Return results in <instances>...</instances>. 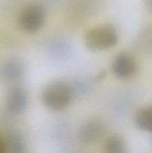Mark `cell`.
<instances>
[{"label":"cell","instance_id":"obj_8","mask_svg":"<svg viewBox=\"0 0 152 153\" xmlns=\"http://www.w3.org/2000/svg\"><path fill=\"white\" fill-rule=\"evenodd\" d=\"M133 46L138 52L152 56V23L145 25L137 32Z\"/></svg>","mask_w":152,"mask_h":153},{"label":"cell","instance_id":"obj_11","mask_svg":"<svg viewBox=\"0 0 152 153\" xmlns=\"http://www.w3.org/2000/svg\"><path fill=\"white\" fill-rule=\"evenodd\" d=\"M7 153H24L25 145L23 140L18 134H11L5 141Z\"/></svg>","mask_w":152,"mask_h":153},{"label":"cell","instance_id":"obj_12","mask_svg":"<svg viewBox=\"0 0 152 153\" xmlns=\"http://www.w3.org/2000/svg\"><path fill=\"white\" fill-rule=\"evenodd\" d=\"M49 50L52 55H54L57 57L65 56L70 52V46L65 40L56 39L50 44Z\"/></svg>","mask_w":152,"mask_h":153},{"label":"cell","instance_id":"obj_1","mask_svg":"<svg viewBox=\"0 0 152 153\" xmlns=\"http://www.w3.org/2000/svg\"><path fill=\"white\" fill-rule=\"evenodd\" d=\"M73 98V90L72 86L65 82H53L47 84L41 93L43 104L51 110L62 111L65 109L72 102Z\"/></svg>","mask_w":152,"mask_h":153},{"label":"cell","instance_id":"obj_9","mask_svg":"<svg viewBox=\"0 0 152 153\" xmlns=\"http://www.w3.org/2000/svg\"><path fill=\"white\" fill-rule=\"evenodd\" d=\"M134 125L138 129L152 134V105L139 109L134 116Z\"/></svg>","mask_w":152,"mask_h":153},{"label":"cell","instance_id":"obj_13","mask_svg":"<svg viewBox=\"0 0 152 153\" xmlns=\"http://www.w3.org/2000/svg\"><path fill=\"white\" fill-rule=\"evenodd\" d=\"M144 8L152 14V0H143L142 1Z\"/></svg>","mask_w":152,"mask_h":153},{"label":"cell","instance_id":"obj_3","mask_svg":"<svg viewBox=\"0 0 152 153\" xmlns=\"http://www.w3.org/2000/svg\"><path fill=\"white\" fill-rule=\"evenodd\" d=\"M46 11L37 4L26 5L20 13L18 17V24L21 30L28 33L39 31L45 23Z\"/></svg>","mask_w":152,"mask_h":153},{"label":"cell","instance_id":"obj_6","mask_svg":"<svg viewBox=\"0 0 152 153\" xmlns=\"http://www.w3.org/2000/svg\"><path fill=\"white\" fill-rule=\"evenodd\" d=\"M24 72L23 63L18 58H11L1 66L0 77L6 82H16L23 77Z\"/></svg>","mask_w":152,"mask_h":153},{"label":"cell","instance_id":"obj_10","mask_svg":"<svg viewBox=\"0 0 152 153\" xmlns=\"http://www.w3.org/2000/svg\"><path fill=\"white\" fill-rule=\"evenodd\" d=\"M104 153H127V145L125 139L119 134L109 136L105 143Z\"/></svg>","mask_w":152,"mask_h":153},{"label":"cell","instance_id":"obj_5","mask_svg":"<svg viewBox=\"0 0 152 153\" xmlns=\"http://www.w3.org/2000/svg\"><path fill=\"white\" fill-rule=\"evenodd\" d=\"M28 106V94L26 91L19 86L9 89L5 97V108L11 115H21Z\"/></svg>","mask_w":152,"mask_h":153},{"label":"cell","instance_id":"obj_14","mask_svg":"<svg viewBox=\"0 0 152 153\" xmlns=\"http://www.w3.org/2000/svg\"><path fill=\"white\" fill-rule=\"evenodd\" d=\"M0 153H7L5 141L0 136Z\"/></svg>","mask_w":152,"mask_h":153},{"label":"cell","instance_id":"obj_7","mask_svg":"<svg viewBox=\"0 0 152 153\" xmlns=\"http://www.w3.org/2000/svg\"><path fill=\"white\" fill-rule=\"evenodd\" d=\"M104 131L103 123L98 119H92L82 126L79 131V137L83 143H93L103 135Z\"/></svg>","mask_w":152,"mask_h":153},{"label":"cell","instance_id":"obj_2","mask_svg":"<svg viewBox=\"0 0 152 153\" xmlns=\"http://www.w3.org/2000/svg\"><path fill=\"white\" fill-rule=\"evenodd\" d=\"M119 39L116 28L110 23L95 26L84 36L86 47L93 51H103L114 48Z\"/></svg>","mask_w":152,"mask_h":153},{"label":"cell","instance_id":"obj_4","mask_svg":"<svg viewBox=\"0 0 152 153\" xmlns=\"http://www.w3.org/2000/svg\"><path fill=\"white\" fill-rule=\"evenodd\" d=\"M139 69L136 58L129 52L118 53L112 62V72L116 77L121 80H127L133 77Z\"/></svg>","mask_w":152,"mask_h":153}]
</instances>
